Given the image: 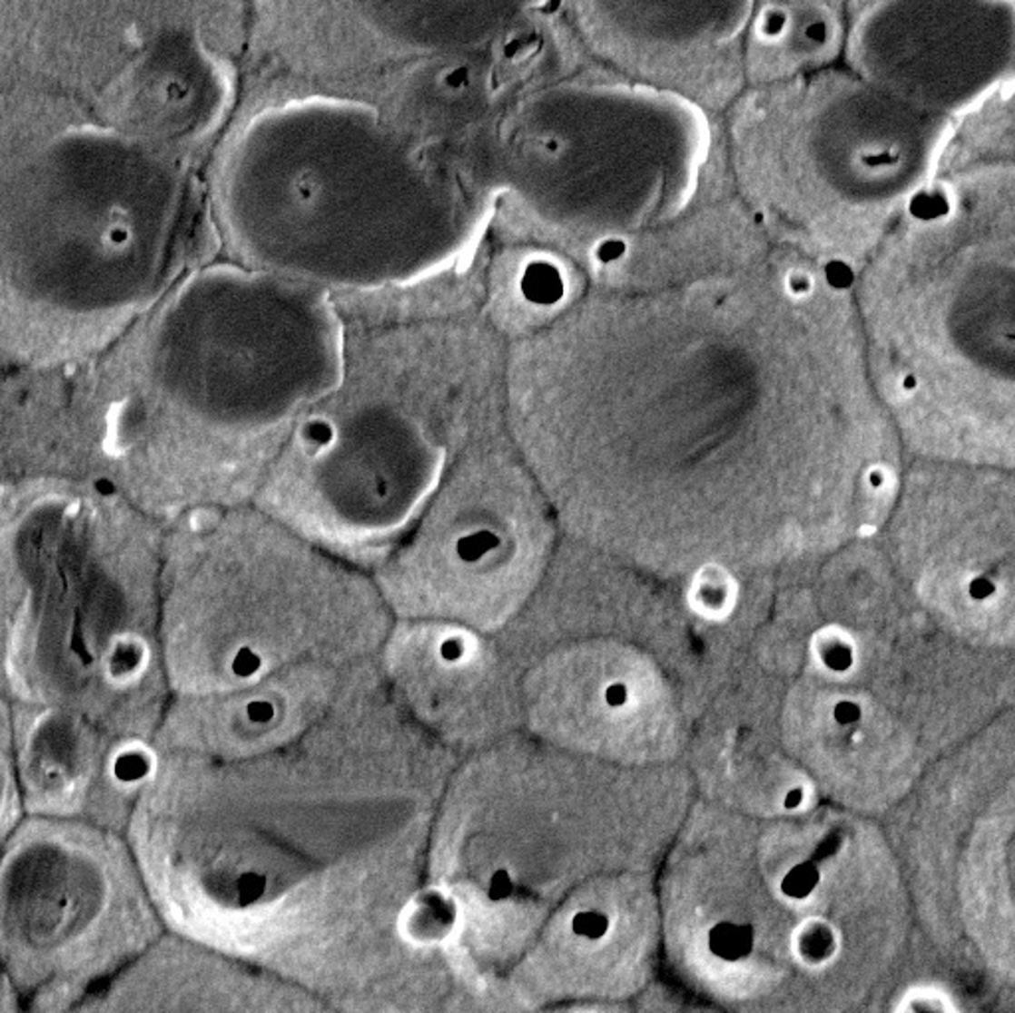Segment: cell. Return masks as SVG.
<instances>
[{
	"label": "cell",
	"mask_w": 1015,
	"mask_h": 1013,
	"mask_svg": "<svg viewBox=\"0 0 1015 1013\" xmlns=\"http://www.w3.org/2000/svg\"><path fill=\"white\" fill-rule=\"evenodd\" d=\"M399 714L379 688L261 756H161L127 839L167 930L330 1009L387 999Z\"/></svg>",
	"instance_id": "1"
},
{
	"label": "cell",
	"mask_w": 1015,
	"mask_h": 1013,
	"mask_svg": "<svg viewBox=\"0 0 1015 1013\" xmlns=\"http://www.w3.org/2000/svg\"><path fill=\"white\" fill-rule=\"evenodd\" d=\"M343 348L326 292L219 256L92 359L3 369L0 482H94L163 526L252 504Z\"/></svg>",
	"instance_id": "2"
},
{
	"label": "cell",
	"mask_w": 1015,
	"mask_h": 1013,
	"mask_svg": "<svg viewBox=\"0 0 1015 1013\" xmlns=\"http://www.w3.org/2000/svg\"><path fill=\"white\" fill-rule=\"evenodd\" d=\"M857 311L904 450L1015 470V157L946 167L862 262Z\"/></svg>",
	"instance_id": "3"
},
{
	"label": "cell",
	"mask_w": 1015,
	"mask_h": 1013,
	"mask_svg": "<svg viewBox=\"0 0 1015 1013\" xmlns=\"http://www.w3.org/2000/svg\"><path fill=\"white\" fill-rule=\"evenodd\" d=\"M165 526L100 484L0 482L6 704L157 742Z\"/></svg>",
	"instance_id": "4"
},
{
	"label": "cell",
	"mask_w": 1015,
	"mask_h": 1013,
	"mask_svg": "<svg viewBox=\"0 0 1015 1013\" xmlns=\"http://www.w3.org/2000/svg\"><path fill=\"white\" fill-rule=\"evenodd\" d=\"M393 623L370 571L254 504L165 526L161 644L171 698L262 694L338 713L383 684Z\"/></svg>",
	"instance_id": "5"
},
{
	"label": "cell",
	"mask_w": 1015,
	"mask_h": 1013,
	"mask_svg": "<svg viewBox=\"0 0 1015 1013\" xmlns=\"http://www.w3.org/2000/svg\"><path fill=\"white\" fill-rule=\"evenodd\" d=\"M462 351V333L439 314L345 320L336 383L301 417L252 504L373 574L445 480Z\"/></svg>",
	"instance_id": "6"
},
{
	"label": "cell",
	"mask_w": 1015,
	"mask_h": 1013,
	"mask_svg": "<svg viewBox=\"0 0 1015 1013\" xmlns=\"http://www.w3.org/2000/svg\"><path fill=\"white\" fill-rule=\"evenodd\" d=\"M221 256L169 181H36L0 236V358L66 368L120 339L194 268Z\"/></svg>",
	"instance_id": "7"
},
{
	"label": "cell",
	"mask_w": 1015,
	"mask_h": 1013,
	"mask_svg": "<svg viewBox=\"0 0 1015 1013\" xmlns=\"http://www.w3.org/2000/svg\"><path fill=\"white\" fill-rule=\"evenodd\" d=\"M165 932L127 833L25 815L5 835V974L26 1009H80Z\"/></svg>",
	"instance_id": "8"
},
{
	"label": "cell",
	"mask_w": 1015,
	"mask_h": 1013,
	"mask_svg": "<svg viewBox=\"0 0 1015 1013\" xmlns=\"http://www.w3.org/2000/svg\"><path fill=\"white\" fill-rule=\"evenodd\" d=\"M956 125L906 105L855 72L813 92L805 153L815 234L835 266L877 251L948 167Z\"/></svg>",
	"instance_id": "9"
},
{
	"label": "cell",
	"mask_w": 1015,
	"mask_h": 1013,
	"mask_svg": "<svg viewBox=\"0 0 1015 1013\" xmlns=\"http://www.w3.org/2000/svg\"><path fill=\"white\" fill-rule=\"evenodd\" d=\"M851 72L956 132L1015 95V0H851Z\"/></svg>",
	"instance_id": "10"
},
{
	"label": "cell",
	"mask_w": 1015,
	"mask_h": 1013,
	"mask_svg": "<svg viewBox=\"0 0 1015 1013\" xmlns=\"http://www.w3.org/2000/svg\"><path fill=\"white\" fill-rule=\"evenodd\" d=\"M6 753L25 815L75 819L127 833L155 780V742L115 738L52 710L5 703Z\"/></svg>",
	"instance_id": "11"
},
{
	"label": "cell",
	"mask_w": 1015,
	"mask_h": 1013,
	"mask_svg": "<svg viewBox=\"0 0 1015 1013\" xmlns=\"http://www.w3.org/2000/svg\"><path fill=\"white\" fill-rule=\"evenodd\" d=\"M211 1001H217L222 1011L326 1008L282 978L167 930L80 1009L204 1011L214 1009Z\"/></svg>",
	"instance_id": "12"
},
{
	"label": "cell",
	"mask_w": 1015,
	"mask_h": 1013,
	"mask_svg": "<svg viewBox=\"0 0 1015 1013\" xmlns=\"http://www.w3.org/2000/svg\"><path fill=\"white\" fill-rule=\"evenodd\" d=\"M609 929V920L603 914L596 910H587L576 916L574 920V932L586 939H599Z\"/></svg>",
	"instance_id": "13"
},
{
	"label": "cell",
	"mask_w": 1015,
	"mask_h": 1013,
	"mask_svg": "<svg viewBox=\"0 0 1015 1013\" xmlns=\"http://www.w3.org/2000/svg\"><path fill=\"white\" fill-rule=\"evenodd\" d=\"M812 867L807 865H799L797 869L790 870L785 875L783 882H782V889L785 894H790V897H802L805 890H809L812 887Z\"/></svg>",
	"instance_id": "14"
},
{
	"label": "cell",
	"mask_w": 1015,
	"mask_h": 1013,
	"mask_svg": "<svg viewBox=\"0 0 1015 1013\" xmlns=\"http://www.w3.org/2000/svg\"><path fill=\"white\" fill-rule=\"evenodd\" d=\"M603 700H605V704H607L609 708H615V710L623 708L625 704H627V700H629L627 686H625L623 683H611V684H607V686H605V691H603Z\"/></svg>",
	"instance_id": "15"
},
{
	"label": "cell",
	"mask_w": 1015,
	"mask_h": 1013,
	"mask_svg": "<svg viewBox=\"0 0 1015 1013\" xmlns=\"http://www.w3.org/2000/svg\"><path fill=\"white\" fill-rule=\"evenodd\" d=\"M799 800H802V792H799V790L790 792L785 797V807H795L799 803Z\"/></svg>",
	"instance_id": "16"
}]
</instances>
